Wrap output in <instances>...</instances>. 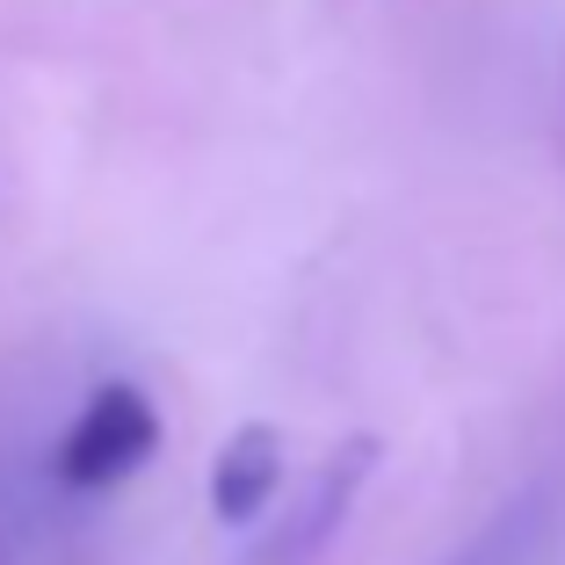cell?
I'll use <instances>...</instances> for the list:
<instances>
[{
  "label": "cell",
  "instance_id": "cell-1",
  "mask_svg": "<svg viewBox=\"0 0 565 565\" xmlns=\"http://www.w3.org/2000/svg\"><path fill=\"white\" fill-rule=\"evenodd\" d=\"M160 449V414L138 384H102L95 399L73 414L66 443H58V486L66 493H109Z\"/></svg>",
  "mask_w": 565,
  "mask_h": 565
},
{
  "label": "cell",
  "instance_id": "cell-2",
  "mask_svg": "<svg viewBox=\"0 0 565 565\" xmlns=\"http://www.w3.org/2000/svg\"><path fill=\"white\" fill-rule=\"evenodd\" d=\"M370 465H377V443H363V435H355V443L341 449V457H333L312 486H305V500L290 508V522H282L276 544H268V565H305V558H312V551L341 530V515H349V500L363 493V471Z\"/></svg>",
  "mask_w": 565,
  "mask_h": 565
},
{
  "label": "cell",
  "instance_id": "cell-3",
  "mask_svg": "<svg viewBox=\"0 0 565 565\" xmlns=\"http://www.w3.org/2000/svg\"><path fill=\"white\" fill-rule=\"evenodd\" d=\"M276 479H282L276 428L247 420L233 443L217 449V465H211V508H217V522H254L268 508V493H276Z\"/></svg>",
  "mask_w": 565,
  "mask_h": 565
}]
</instances>
